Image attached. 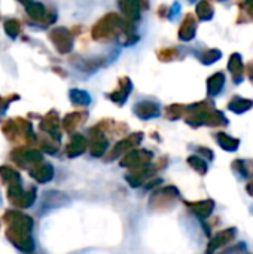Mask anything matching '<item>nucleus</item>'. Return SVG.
Instances as JSON below:
<instances>
[{"label":"nucleus","mask_w":253,"mask_h":254,"mask_svg":"<svg viewBox=\"0 0 253 254\" xmlns=\"http://www.w3.org/2000/svg\"><path fill=\"white\" fill-rule=\"evenodd\" d=\"M233 168L240 173L242 177L251 179L253 177V161H245V159H237L233 164Z\"/></svg>","instance_id":"obj_7"},{"label":"nucleus","mask_w":253,"mask_h":254,"mask_svg":"<svg viewBox=\"0 0 253 254\" xmlns=\"http://www.w3.org/2000/svg\"><path fill=\"white\" fill-rule=\"evenodd\" d=\"M253 21V0H245L240 4V13L237 22H249Z\"/></svg>","instance_id":"obj_8"},{"label":"nucleus","mask_w":253,"mask_h":254,"mask_svg":"<svg viewBox=\"0 0 253 254\" xmlns=\"http://www.w3.org/2000/svg\"><path fill=\"white\" fill-rule=\"evenodd\" d=\"M236 235H237V229H236V228H230V229H225V231L218 232V234L210 240L206 253L213 254L216 250H219V249L228 246L231 241H234Z\"/></svg>","instance_id":"obj_1"},{"label":"nucleus","mask_w":253,"mask_h":254,"mask_svg":"<svg viewBox=\"0 0 253 254\" xmlns=\"http://www.w3.org/2000/svg\"><path fill=\"white\" fill-rule=\"evenodd\" d=\"M245 73H248V76H249L251 82L253 83V61H251V63L245 67Z\"/></svg>","instance_id":"obj_13"},{"label":"nucleus","mask_w":253,"mask_h":254,"mask_svg":"<svg viewBox=\"0 0 253 254\" xmlns=\"http://www.w3.org/2000/svg\"><path fill=\"white\" fill-rule=\"evenodd\" d=\"M224 85H225V76H224V73H216V74H213V76L209 79V83H207L209 95H218V94L224 89Z\"/></svg>","instance_id":"obj_6"},{"label":"nucleus","mask_w":253,"mask_h":254,"mask_svg":"<svg viewBox=\"0 0 253 254\" xmlns=\"http://www.w3.org/2000/svg\"><path fill=\"white\" fill-rule=\"evenodd\" d=\"M221 57H222L221 51H218V49H209V51H206V52L201 55V61H203L204 64H212V63L218 61Z\"/></svg>","instance_id":"obj_12"},{"label":"nucleus","mask_w":253,"mask_h":254,"mask_svg":"<svg viewBox=\"0 0 253 254\" xmlns=\"http://www.w3.org/2000/svg\"><path fill=\"white\" fill-rule=\"evenodd\" d=\"M186 205L200 219H207L213 213V208H215V202L212 199H206V201H200V202H188Z\"/></svg>","instance_id":"obj_3"},{"label":"nucleus","mask_w":253,"mask_h":254,"mask_svg":"<svg viewBox=\"0 0 253 254\" xmlns=\"http://www.w3.org/2000/svg\"><path fill=\"white\" fill-rule=\"evenodd\" d=\"M228 70L231 71V76H233L234 83L239 85V83L243 82V79H245V64H243V60H242V55L240 54H233L230 57Z\"/></svg>","instance_id":"obj_2"},{"label":"nucleus","mask_w":253,"mask_h":254,"mask_svg":"<svg viewBox=\"0 0 253 254\" xmlns=\"http://www.w3.org/2000/svg\"><path fill=\"white\" fill-rule=\"evenodd\" d=\"M216 140H218V144L227 152H236L239 149V146H240V140L228 135L227 132H218Z\"/></svg>","instance_id":"obj_4"},{"label":"nucleus","mask_w":253,"mask_h":254,"mask_svg":"<svg viewBox=\"0 0 253 254\" xmlns=\"http://www.w3.org/2000/svg\"><path fill=\"white\" fill-rule=\"evenodd\" d=\"M188 162H189V165H191L197 173H200V174H206V173H207V164H206L201 158H198V156H191V158L188 159Z\"/></svg>","instance_id":"obj_11"},{"label":"nucleus","mask_w":253,"mask_h":254,"mask_svg":"<svg viewBox=\"0 0 253 254\" xmlns=\"http://www.w3.org/2000/svg\"><path fill=\"white\" fill-rule=\"evenodd\" d=\"M253 107V101L249 98H242V97H234L230 103H228V109L237 115H242L248 110H251Z\"/></svg>","instance_id":"obj_5"},{"label":"nucleus","mask_w":253,"mask_h":254,"mask_svg":"<svg viewBox=\"0 0 253 254\" xmlns=\"http://www.w3.org/2000/svg\"><path fill=\"white\" fill-rule=\"evenodd\" d=\"M183 28L180 31L182 34V39H192L194 37V33H195V21L192 16H188L183 22Z\"/></svg>","instance_id":"obj_10"},{"label":"nucleus","mask_w":253,"mask_h":254,"mask_svg":"<svg viewBox=\"0 0 253 254\" xmlns=\"http://www.w3.org/2000/svg\"><path fill=\"white\" fill-rule=\"evenodd\" d=\"M246 190H248V193H249V195H251V196L253 198V180L248 183V186H246Z\"/></svg>","instance_id":"obj_14"},{"label":"nucleus","mask_w":253,"mask_h":254,"mask_svg":"<svg viewBox=\"0 0 253 254\" xmlns=\"http://www.w3.org/2000/svg\"><path fill=\"white\" fill-rule=\"evenodd\" d=\"M197 13H198V16H200L201 19H204V21L212 19V16H213V6H212L207 0H203V1L198 4V7H197Z\"/></svg>","instance_id":"obj_9"}]
</instances>
